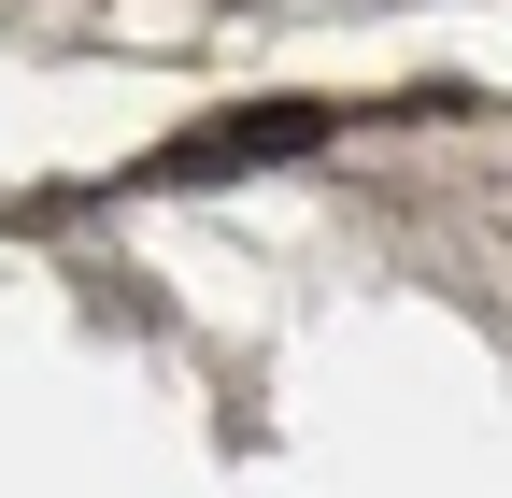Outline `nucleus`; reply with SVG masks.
Masks as SVG:
<instances>
[{
	"label": "nucleus",
	"instance_id": "1",
	"mask_svg": "<svg viewBox=\"0 0 512 498\" xmlns=\"http://www.w3.org/2000/svg\"><path fill=\"white\" fill-rule=\"evenodd\" d=\"M285 143H313V114H256V129H214L185 171H228V157H285Z\"/></svg>",
	"mask_w": 512,
	"mask_h": 498
}]
</instances>
